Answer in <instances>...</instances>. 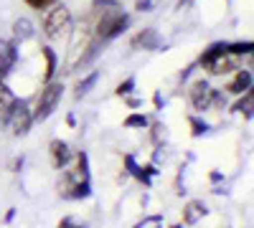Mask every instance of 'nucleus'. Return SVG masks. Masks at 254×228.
<instances>
[{
  "instance_id": "nucleus-15",
  "label": "nucleus",
  "mask_w": 254,
  "mask_h": 228,
  "mask_svg": "<svg viewBox=\"0 0 254 228\" xmlns=\"http://www.w3.org/2000/svg\"><path fill=\"white\" fill-rule=\"evenodd\" d=\"M36 36V23L31 18H15L13 20V41L15 44H23Z\"/></svg>"
},
{
  "instance_id": "nucleus-14",
  "label": "nucleus",
  "mask_w": 254,
  "mask_h": 228,
  "mask_svg": "<svg viewBox=\"0 0 254 228\" xmlns=\"http://www.w3.org/2000/svg\"><path fill=\"white\" fill-rule=\"evenodd\" d=\"M102 51H104V44H102L99 38H94L92 44H89L87 48H84V53L79 56V61H76V64H74V69H71V71H84V69H87V66H92L94 61H97V56H99Z\"/></svg>"
},
{
  "instance_id": "nucleus-35",
  "label": "nucleus",
  "mask_w": 254,
  "mask_h": 228,
  "mask_svg": "<svg viewBox=\"0 0 254 228\" xmlns=\"http://www.w3.org/2000/svg\"><path fill=\"white\" fill-rule=\"evenodd\" d=\"M13 218H15V208H10V211H8V213H5V223H10V221H13Z\"/></svg>"
},
{
  "instance_id": "nucleus-4",
  "label": "nucleus",
  "mask_w": 254,
  "mask_h": 228,
  "mask_svg": "<svg viewBox=\"0 0 254 228\" xmlns=\"http://www.w3.org/2000/svg\"><path fill=\"white\" fill-rule=\"evenodd\" d=\"M61 96H64V84H61V81H49V84H44V89H41V94H38L36 107L31 109L33 112V122H46L56 112Z\"/></svg>"
},
{
  "instance_id": "nucleus-32",
  "label": "nucleus",
  "mask_w": 254,
  "mask_h": 228,
  "mask_svg": "<svg viewBox=\"0 0 254 228\" xmlns=\"http://www.w3.org/2000/svg\"><path fill=\"white\" fill-rule=\"evenodd\" d=\"M193 71H196V64H188V66L181 71V81H186V79H188L190 74H193Z\"/></svg>"
},
{
  "instance_id": "nucleus-34",
  "label": "nucleus",
  "mask_w": 254,
  "mask_h": 228,
  "mask_svg": "<svg viewBox=\"0 0 254 228\" xmlns=\"http://www.w3.org/2000/svg\"><path fill=\"white\" fill-rule=\"evenodd\" d=\"M190 3H193V0H178V10H186V8H190Z\"/></svg>"
},
{
  "instance_id": "nucleus-3",
  "label": "nucleus",
  "mask_w": 254,
  "mask_h": 228,
  "mask_svg": "<svg viewBox=\"0 0 254 228\" xmlns=\"http://www.w3.org/2000/svg\"><path fill=\"white\" fill-rule=\"evenodd\" d=\"M71 26H74L71 10H69L66 5H54V8L46 10L41 31H44V36H46L49 41H61L64 36H69Z\"/></svg>"
},
{
  "instance_id": "nucleus-6",
  "label": "nucleus",
  "mask_w": 254,
  "mask_h": 228,
  "mask_svg": "<svg viewBox=\"0 0 254 228\" xmlns=\"http://www.w3.org/2000/svg\"><path fill=\"white\" fill-rule=\"evenodd\" d=\"M211 84H208V79H196L193 84L188 87V101H190V107H193L196 112H206L211 109Z\"/></svg>"
},
{
  "instance_id": "nucleus-36",
  "label": "nucleus",
  "mask_w": 254,
  "mask_h": 228,
  "mask_svg": "<svg viewBox=\"0 0 254 228\" xmlns=\"http://www.w3.org/2000/svg\"><path fill=\"white\" fill-rule=\"evenodd\" d=\"M20 165H23V157H18V160L13 162V173H18V168H20Z\"/></svg>"
},
{
  "instance_id": "nucleus-11",
  "label": "nucleus",
  "mask_w": 254,
  "mask_h": 228,
  "mask_svg": "<svg viewBox=\"0 0 254 228\" xmlns=\"http://www.w3.org/2000/svg\"><path fill=\"white\" fill-rule=\"evenodd\" d=\"M15 99L18 96L10 91V87L5 84V81H0V127H8V119H10Z\"/></svg>"
},
{
  "instance_id": "nucleus-38",
  "label": "nucleus",
  "mask_w": 254,
  "mask_h": 228,
  "mask_svg": "<svg viewBox=\"0 0 254 228\" xmlns=\"http://www.w3.org/2000/svg\"><path fill=\"white\" fill-rule=\"evenodd\" d=\"M173 228H183V226H181V223H178V226H173Z\"/></svg>"
},
{
  "instance_id": "nucleus-23",
  "label": "nucleus",
  "mask_w": 254,
  "mask_h": 228,
  "mask_svg": "<svg viewBox=\"0 0 254 228\" xmlns=\"http://www.w3.org/2000/svg\"><path fill=\"white\" fill-rule=\"evenodd\" d=\"M135 84H137V79H135V76H127L122 84L115 89V94H117V96H130V94L135 91Z\"/></svg>"
},
{
  "instance_id": "nucleus-17",
  "label": "nucleus",
  "mask_w": 254,
  "mask_h": 228,
  "mask_svg": "<svg viewBox=\"0 0 254 228\" xmlns=\"http://www.w3.org/2000/svg\"><path fill=\"white\" fill-rule=\"evenodd\" d=\"M41 56H44L46 61V69H44V84H49V81H54L56 71H59V56L51 46H41Z\"/></svg>"
},
{
  "instance_id": "nucleus-13",
  "label": "nucleus",
  "mask_w": 254,
  "mask_h": 228,
  "mask_svg": "<svg viewBox=\"0 0 254 228\" xmlns=\"http://www.w3.org/2000/svg\"><path fill=\"white\" fill-rule=\"evenodd\" d=\"M224 53H226V41H214V44H208V46L203 48V53H201L198 61H196V66L208 69V66L214 64L216 58H221Z\"/></svg>"
},
{
  "instance_id": "nucleus-37",
  "label": "nucleus",
  "mask_w": 254,
  "mask_h": 228,
  "mask_svg": "<svg viewBox=\"0 0 254 228\" xmlns=\"http://www.w3.org/2000/svg\"><path fill=\"white\" fill-rule=\"evenodd\" d=\"M66 122H69V127H76V117H74V114H69Z\"/></svg>"
},
{
  "instance_id": "nucleus-18",
  "label": "nucleus",
  "mask_w": 254,
  "mask_h": 228,
  "mask_svg": "<svg viewBox=\"0 0 254 228\" xmlns=\"http://www.w3.org/2000/svg\"><path fill=\"white\" fill-rule=\"evenodd\" d=\"M97 81H99V71L87 74V76H84V79L79 81V84H76V89H74V99H76V101H79V99H84V96H87V94L97 87Z\"/></svg>"
},
{
  "instance_id": "nucleus-20",
  "label": "nucleus",
  "mask_w": 254,
  "mask_h": 228,
  "mask_svg": "<svg viewBox=\"0 0 254 228\" xmlns=\"http://www.w3.org/2000/svg\"><path fill=\"white\" fill-rule=\"evenodd\" d=\"M252 48H254V44L252 41H234V44H226V53H231V56H252Z\"/></svg>"
},
{
  "instance_id": "nucleus-29",
  "label": "nucleus",
  "mask_w": 254,
  "mask_h": 228,
  "mask_svg": "<svg viewBox=\"0 0 254 228\" xmlns=\"http://www.w3.org/2000/svg\"><path fill=\"white\" fill-rule=\"evenodd\" d=\"M163 130H165L163 124H153V142H155V144H160V139H163V135H165Z\"/></svg>"
},
{
  "instance_id": "nucleus-7",
  "label": "nucleus",
  "mask_w": 254,
  "mask_h": 228,
  "mask_svg": "<svg viewBox=\"0 0 254 228\" xmlns=\"http://www.w3.org/2000/svg\"><path fill=\"white\" fill-rule=\"evenodd\" d=\"M130 46L135 51H165V41L160 38L158 28L150 26V28H142L140 33H135L132 41H130Z\"/></svg>"
},
{
  "instance_id": "nucleus-30",
  "label": "nucleus",
  "mask_w": 254,
  "mask_h": 228,
  "mask_svg": "<svg viewBox=\"0 0 254 228\" xmlns=\"http://www.w3.org/2000/svg\"><path fill=\"white\" fill-rule=\"evenodd\" d=\"M125 99H127V107H130V109L142 107V99H137V96H125Z\"/></svg>"
},
{
  "instance_id": "nucleus-28",
  "label": "nucleus",
  "mask_w": 254,
  "mask_h": 228,
  "mask_svg": "<svg viewBox=\"0 0 254 228\" xmlns=\"http://www.w3.org/2000/svg\"><path fill=\"white\" fill-rule=\"evenodd\" d=\"M135 8L140 13H150L153 10V0H135Z\"/></svg>"
},
{
  "instance_id": "nucleus-10",
  "label": "nucleus",
  "mask_w": 254,
  "mask_h": 228,
  "mask_svg": "<svg viewBox=\"0 0 254 228\" xmlns=\"http://www.w3.org/2000/svg\"><path fill=\"white\" fill-rule=\"evenodd\" d=\"M252 81H254L252 69H237L234 71V79L226 84V94H244V91H249L252 89Z\"/></svg>"
},
{
  "instance_id": "nucleus-16",
  "label": "nucleus",
  "mask_w": 254,
  "mask_h": 228,
  "mask_svg": "<svg viewBox=\"0 0 254 228\" xmlns=\"http://www.w3.org/2000/svg\"><path fill=\"white\" fill-rule=\"evenodd\" d=\"M206 213H208V208H206L203 200H188V203L183 205V223H186V226H196Z\"/></svg>"
},
{
  "instance_id": "nucleus-27",
  "label": "nucleus",
  "mask_w": 254,
  "mask_h": 228,
  "mask_svg": "<svg viewBox=\"0 0 254 228\" xmlns=\"http://www.w3.org/2000/svg\"><path fill=\"white\" fill-rule=\"evenodd\" d=\"M92 3H94V8H117L120 5V0H92Z\"/></svg>"
},
{
  "instance_id": "nucleus-22",
  "label": "nucleus",
  "mask_w": 254,
  "mask_h": 228,
  "mask_svg": "<svg viewBox=\"0 0 254 228\" xmlns=\"http://www.w3.org/2000/svg\"><path fill=\"white\" fill-rule=\"evenodd\" d=\"M188 124H190V135H193V137H203V135L208 132V124H206L201 117H196V114L188 117Z\"/></svg>"
},
{
  "instance_id": "nucleus-8",
  "label": "nucleus",
  "mask_w": 254,
  "mask_h": 228,
  "mask_svg": "<svg viewBox=\"0 0 254 228\" xmlns=\"http://www.w3.org/2000/svg\"><path fill=\"white\" fill-rule=\"evenodd\" d=\"M18 64V44L0 38V81H5L13 66Z\"/></svg>"
},
{
  "instance_id": "nucleus-2",
  "label": "nucleus",
  "mask_w": 254,
  "mask_h": 228,
  "mask_svg": "<svg viewBox=\"0 0 254 228\" xmlns=\"http://www.w3.org/2000/svg\"><path fill=\"white\" fill-rule=\"evenodd\" d=\"M130 28V15L122 13V8H102V15L94 26V38H99L102 44H110L117 36H122Z\"/></svg>"
},
{
  "instance_id": "nucleus-19",
  "label": "nucleus",
  "mask_w": 254,
  "mask_h": 228,
  "mask_svg": "<svg viewBox=\"0 0 254 228\" xmlns=\"http://www.w3.org/2000/svg\"><path fill=\"white\" fill-rule=\"evenodd\" d=\"M252 101H254V94H252V89H249V91L242 94L239 101H234V104H231V112H239V114H244L247 119H252Z\"/></svg>"
},
{
  "instance_id": "nucleus-9",
  "label": "nucleus",
  "mask_w": 254,
  "mask_h": 228,
  "mask_svg": "<svg viewBox=\"0 0 254 228\" xmlns=\"http://www.w3.org/2000/svg\"><path fill=\"white\" fill-rule=\"evenodd\" d=\"M49 152H51V160H54V168H56V170H64V168L71 162L69 142H64V139H59V137L49 142Z\"/></svg>"
},
{
  "instance_id": "nucleus-21",
  "label": "nucleus",
  "mask_w": 254,
  "mask_h": 228,
  "mask_svg": "<svg viewBox=\"0 0 254 228\" xmlns=\"http://www.w3.org/2000/svg\"><path fill=\"white\" fill-rule=\"evenodd\" d=\"M122 124H125L127 130H145L147 124H150V119H147L145 114H140V112H132V114H127V117H125Z\"/></svg>"
},
{
  "instance_id": "nucleus-25",
  "label": "nucleus",
  "mask_w": 254,
  "mask_h": 228,
  "mask_svg": "<svg viewBox=\"0 0 254 228\" xmlns=\"http://www.w3.org/2000/svg\"><path fill=\"white\" fill-rule=\"evenodd\" d=\"M211 107H214V109H224L226 107V91H219V89L211 91Z\"/></svg>"
},
{
  "instance_id": "nucleus-33",
  "label": "nucleus",
  "mask_w": 254,
  "mask_h": 228,
  "mask_svg": "<svg viewBox=\"0 0 254 228\" xmlns=\"http://www.w3.org/2000/svg\"><path fill=\"white\" fill-rule=\"evenodd\" d=\"M208 178H211V182H221V180H224V173H219V170H214V173H211Z\"/></svg>"
},
{
  "instance_id": "nucleus-24",
  "label": "nucleus",
  "mask_w": 254,
  "mask_h": 228,
  "mask_svg": "<svg viewBox=\"0 0 254 228\" xmlns=\"http://www.w3.org/2000/svg\"><path fill=\"white\" fill-rule=\"evenodd\" d=\"M23 3H26L28 8H33V10H49L51 5L59 3V0H23Z\"/></svg>"
},
{
  "instance_id": "nucleus-26",
  "label": "nucleus",
  "mask_w": 254,
  "mask_h": 228,
  "mask_svg": "<svg viewBox=\"0 0 254 228\" xmlns=\"http://www.w3.org/2000/svg\"><path fill=\"white\" fill-rule=\"evenodd\" d=\"M56 228H87V226H84V223L79 226L74 218H69V216H66V218H61V221H59V226H56Z\"/></svg>"
},
{
  "instance_id": "nucleus-31",
  "label": "nucleus",
  "mask_w": 254,
  "mask_h": 228,
  "mask_svg": "<svg viewBox=\"0 0 254 228\" xmlns=\"http://www.w3.org/2000/svg\"><path fill=\"white\" fill-rule=\"evenodd\" d=\"M153 104H155V109H163L165 99H163V94H160V91H155V94H153Z\"/></svg>"
},
{
  "instance_id": "nucleus-1",
  "label": "nucleus",
  "mask_w": 254,
  "mask_h": 228,
  "mask_svg": "<svg viewBox=\"0 0 254 228\" xmlns=\"http://www.w3.org/2000/svg\"><path fill=\"white\" fill-rule=\"evenodd\" d=\"M59 193L66 200H84L92 195V173H89V155L87 152H76V165L74 168H64L61 182H59Z\"/></svg>"
},
{
  "instance_id": "nucleus-5",
  "label": "nucleus",
  "mask_w": 254,
  "mask_h": 228,
  "mask_svg": "<svg viewBox=\"0 0 254 228\" xmlns=\"http://www.w3.org/2000/svg\"><path fill=\"white\" fill-rule=\"evenodd\" d=\"M8 127L13 130L15 137H26L31 132V127H33V112H31L26 99H15L10 119H8Z\"/></svg>"
},
{
  "instance_id": "nucleus-12",
  "label": "nucleus",
  "mask_w": 254,
  "mask_h": 228,
  "mask_svg": "<svg viewBox=\"0 0 254 228\" xmlns=\"http://www.w3.org/2000/svg\"><path fill=\"white\" fill-rule=\"evenodd\" d=\"M237 69H242L239 66V61H237V56H231V53H224L221 58H216L214 64H211L206 71L211 74V76H226V74H234Z\"/></svg>"
}]
</instances>
